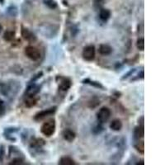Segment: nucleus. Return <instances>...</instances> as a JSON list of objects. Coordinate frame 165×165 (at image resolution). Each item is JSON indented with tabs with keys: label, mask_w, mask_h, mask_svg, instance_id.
Segmentation results:
<instances>
[{
	"label": "nucleus",
	"mask_w": 165,
	"mask_h": 165,
	"mask_svg": "<svg viewBox=\"0 0 165 165\" xmlns=\"http://www.w3.org/2000/svg\"><path fill=\"white\" fill-rule=\"evenodd\" d=\"M98 52L100 53L102 55H109L111 54L112 52V48H111L109 45L107 44H102L99 46Z\"/></svg>",
	"instance_id": "13"
},
{
	"label": "nucleus",
	"mask_w": 165,
	"mask_h": 165,
	"mask_svg": "<svg viewBox=\"0 0 165 165\" xmlns=\"http://www.w3.org/2000/svg\"><path fill=\"white\" fill-rule=\"evenodd\" d=\"M45 144H46V142L43 139H41V138H35L34 139L33 138L31 141V144H30V148L35 150H40L42 148V146H44Z\"/></svg>",
	"instance_id": "10"
},
{
	"label": "nucleus",
	"mask_w": 165,
	"mask_h": 165,
	"mask_svg": "<svg viewBox=\"0 0 165 165\" xmlns=\"http://www.w3.org/2000/svg\"><path fill=\"white\" fill-rule=\"evenodd\" d=\"M135 147L136 149V150L140 154H144V144L143 140H137L136 144H135Z\"/></svg>",
	"instance_id": "19"
},
{
	"label": "nucleus",
	"mask_w": 165,
	"mask_h": 165,
	"mask_svg": "<svg viewBox=\"0 0 165 165\" xmlns=\"http://www.w3.org/2000/svg\"><path fill=\"white\" fill-rule=\"evenodd\" d=\"M103 130H104V128H103V127L102 126V123L99 122L98 125H96L95 127H93V130H92V131H93L94 134L98 135V134H100L101 132L103 131Z\"/></svg>",
	"instance_id": "23"
},
{
	"label": "nucleus",
	"mask_w": 165,
	"mask_h": 165,
	"mask_svg": "<svg viewBox=\"0 0 165 165\" xmlns=\"http://www.w3.org/2000/svg\"><path fill=\"white\" fill-rule=\"evenodd\" d=\"M62 135H63V138L68 142H73L76 137L74 131H73L72 130L70 129H65L62 133Z\"/></svg>",
	"instance_id": "11"
},
{
	"label": "nucleus",
	"mask_w": 165,
	"mask_h": 165,
	"mask_svg": "<svg viewBox=\"0 0 165 165\" xmlns=\"http://www.w3.org/2000/svg\"><path fill=\"white\" fill-rule=\"evenodd\" d=\"M41 90V87L37 85L36 82H30L28 84V87L26 88L24 97L25 98H31V97H36V95Z\"/></svg>",
	"instance_id": "5"
},
{
	"label": "nucleus",
	"mask_w": 165,
	"mask_h": 165,
	"mask_svg": "<svg viewBox=\"0 0 165 165\" xmlns=\"http://www.w3.org/2000/svg\"><path fill=\"white\" fill-rule=\"evenodd\" d=\"M136 46L138 48V50L143 51L144 50V38H139L137 40L136 42Z\"/></svg>",
	"instance_id": "24"
},
{
	"label": "nucleus",
	"mask_w": 165,
	"mask_h": 165,
	"mask_svg": "<svg viewBox=\"0 0 165 165\" xmlns=\"http://www.w3.org/2000/svg\"><path fill=\"white\" fill-rule=\"evenodd\" d=\"M111 17V12L108 9H101L99 13V18L103 22H107Z\"/></svg>",
	"instance_id": "16"
},
{
	"label": "nucleus",
	"mask_w": 165,
	"mask_h": 165,
	"mask_svg": "<svg viewBox=\"0 0 165 165\" xmlns=\"http://www.w3.org/2000/svg\"><path fill=\"white\" fill-rule=\"evenodd\" d=\"M56 107H53L48 108L46 110H44V111H39L38 113H36L34 116V120L36 121H40L41 120H43V119L46 118L47 116L53 115L56 111Z\"/></svg>",
	"instance_id": "6"
},
{
	"label": "nucleus",
	"mask_w": 165,
	"mask_h": 165,
	"mask_svg": "<svg viewBox=\"0 0 165 165\" xmlns=\"http://www.w3.org/2000/svg\"><path fill=\"white\" fill-rule=\"evenodd\" d=\"M10 12L12 16L17 15V8L15 7H11V8H8V13H10Z\"/></svg>",
	"instance_id": "28"
},
{
	"label": "nucleus",
	"mask_w": 165,
	"mask_h": 165,
	"mask_svg": "<svg viewBox=\"0 0 165 165\" xmlns=\"http://www.w3.org/2000/svg\"><path fill=\"white\" fill-rule=\"evenodd\" d=\"M144 135V125H139V127H137L135 129L134 131V138L135 140H139L140 139H143Z\"/></svg>",
	"instance_id": "12"
},
{
	"label": "nucleus",
	"mask_w": 165,
	"mask_h": 165,
	"mask_svg": "<svg viewBox=\"0 0 165 165\" xmlns=\"http://www.w3.org/2000/svg\"><path fill=\"white\" fill-rule=\"evenodd\" d=\"M71 87V81L67 78H61L60 81H59V90L61 92H67Z\"/></svg>",
	"instance_id": "9"
},
{
	"label": "nucleus",
	"mask_w": 165,
	"mask_h": 165,
	"mask_svg": "<svg viewBox=\"0 0 165 165\" xmlns=\"http://www.w3.org/2000/svg\"><path fill=\"white\" fill-rule=\"evenodd\" d=\"M82 82L83 83H87V84H89L91 86H93V87H95V88H100V89H103V90H105V88L103 87V85H102L100 82H97V81H92L89 78H86V79L82 80Z\"/></svg>",
	"instance_id": "17"
},
{
	"label": "nucleus",
	"mask_w": 165,
	"mask_h": 165,
	"mask_svg": "<svg viewBox=\"0 0 165 165\" xmlns=\"http://www.w3.org/2000/svg\"><path fill=\"white\" fill-rule=\"evenodd\" d=\"M110 128L114 131H119L122 128V122L119 119H115L110 124Z\"/></svg>",
	"instance_id": "14"
},
{
	"label": "nucleus",
	"mask_w": 165,
	"mask_h": 165,
	"mask_svg": "<svg viewBox=\"0 0 165 165\" xmlns=\"http://www.w3.org/2000/svg\"><path fill=\"white\" fill-rule=\"evenodd\" d=\"M5 155V150L3 145H0V162H3V158Z\"/></svg>",
	"instance_id": "26"
},
{
	"label": "nucleus",
	"mask_w": 165,
	"mask_h": 165,
	"mask_svg": "<svg viewBox=\"0 0 165 165\" xmlns=\"http://www.w3.org/2000/svg\"><path fill=\"white\" fill-rule=\"evenodd\" d=\"M21 33H22V38H23L25 41L30 42V43H34V42H36V40H37V37H36V35H35L31 30H29L28 28L22 27Z\"/></svg>",
	"instance_id": "8"
},
{
	"label": "nucleus",
	"mask_w": 165,
	"mask_h": 165,
	"mask_svg": "<svg viewBox=\"0 0 165 165\" xmlns=\"http://www.w3.org/2000/svg\"><path fill=\"white\" fill-rule=\"evenodd\" d=\"M82 57L87 61H93L95 58V47L93 46H87L82 50Z\"/></svg>",
	"instance_id": "7"
},
{
	"label": "nucleus",
	"mask_w": 165,
	"mask_h": 165,
	"mask_svg": "<svg viewBox=\"0 0 165 165\" xmlns=\"http://www.w3.org/2000/svg\"><path fill=\"white\" fill-rule=\"evenodd\" d=\"M19 86H17L16 82L9 84L8 82H2L0 83V93L5 97H9L10 94H16L18 93Z\"/></svg>",
	"instance_id": "2"
},
{
	"label": "nucleus",
	"mask_w": 165,
	"mask_h": 165,
	"mask_svg": "<svg viewBox=\"0 0 165 165\" xmlns=\"http://www.w3.org/2000/svg\"><path fill=\"white\" fill-rule=\"evenodd\" d=\"M5 113V104L1 98H0V116Z\"/></svg>",
	"instance_id": "25"
},
{
	"label": "nucleus",
	"mask_w": 165,
	"mask_h": 165,
	"mask_svg": "<svg viewBox=\"0 0 165 165\" xmlns=\"http://www.w3.org/2000/svg\"><path fill=\"white\" fill-rule=\"evenodd\" d=\"M25 54L32 61H36L41 58V53L39 51V50L31 46H26L25 48Z\"/></svg>",
	"instance_id": "4"
},
{
	"label": "nucleus",
	"mask_w": 165,
	"mask_h": 165,
	"mask_svg": "<svg viewBox=\"0 0 165 165\" xmlns=\"http://www.w3.org/2000/svg\"><path fill=\"white\" fill-rule=\"evenodd\" d=\"M24 160L22 157H16L14 158L10 163L9 164H13V165H20V164H24Z\"/></svg>",
	"instance_id": "22"
},
{
	"label": "nucleus",
	"mask_w": 165,
	"mask_h": 165,
	"mask_svg": "<svg viewBox=\"0 0 165 165\" xmlns=\"http://www.w3.org/2000/svg\"><path fill=\"white\" fill-rule=\"evenodd\" d=\"M2 30H3V27H2V26H1V25H0V32H1V31H2Z\"/></svg>",
	"instance_id": "30"
},
{
	"label": "nucleus",
	"mask_w": 165,
	"mask_h": 165,
	"mask_svg": "<svg viewBox=\"0 0 165 165\" xmlns=\"http://www.w3.org/2000/svg\"><path fill=\"white\" fill-rule=\"evenodd\" d=\"M135 71V69H133V70H131L129 71V72L127 73V74H126L124 75V76H123V77H122V78H121V79H122V80L127 79V78H129L130 76H131V75H132V74H134Z\"/></svg>",
	"instance_id": "27"
},
{
	"label": "nucleus",
	"mask_w": 165,
	"mask_h": 165,
	"mask_svg": "<svg viewBox=\"0 0 165 165\" xmlns=\"http://www.w3.org/2000/svg\"><path fill=\"white\" fill-rule=\"evenodd\" d=\"M59 164L60 165H75L76 163L73 159L68 156H64V157L60 158L59 160Z\"/></svg>",
	"instance_id": "15"
},
{
	"label": "nucleus",
	"mask_w": 165,
	"mask_h": 165,
	"mask_svg": "<svg viewBox=\"0 0 165 165\" xmlns=\"http://www.w3.org/2000/svg\"><path fill=\"white\" fill-rule=\"evenodd\" d=\"M37 100L35 97H31V98H25V105L27 107H31L36 105Z\"/></svg>",
	"instance_id": "18"
},
{
	"label": "nucleus",
	"mask_w": 165,
	"mask_h": 165,
	"mask_svg": "<svg viewBox=\"0 0 165 165\" xmlns=\"http://www.w3.org/2000/svg\"><path fill=\"white\" fill-rule=\"evenodd\" d=\"M3 0H0V3H3Z\"/></svg>",
	"instance_id": "31"
},
{
	"label": "nucleus",
	"mask_w": 165,
	"mask_h": 165,
	"mask_svg": "<svg viewBox=\"0 0 165 165\" xmlns=\"http://www.w3.org/2000/svg\"><path fill=\"white\" fill-rule=\"evenodd\" d=\"M44 3L48 8L54 9L57 8V3L54 0H44Z\"/></svg>",
	"instance_id": "21"
},
{
	"label": "nucleus",
	"mask_w": 165,
	"mask_h": 165,
	"mask_svg": "<svg viewBox=\"0 0 165 165\" xmlns=\"http://www.w3.org/2000/svg\"><path fill=\"white\" fill-rule=\"evenodd\" d=\"M110 117H111V111L108 107H103L101 109H99V111L97 113V119H98V122L102 124L106 123Z\"/></svg>",
	"instance_id": "3"
},
{
	"label": "nucleus",
	"mask_w": 165,
	"mask_h": 165,
	"mask_svg": "<svg viewBox=\"0 0 165 165\" xmlns=\"http://www.w3.org/2000/svg\"><path fill=\"white\" fill-rule=\"evenodd\" d=\"M138 78H141V79H143V78H144V71H143V70H142L141 72L139 73V74H138Z\"/></svg>",
	"instance_id": "29"
},
{
	"label": "nucleus",
	"mask_w": 165,
	"mask_h": 165,
	"mask_svg": "<svg viewBox=\"0 0 165 165\" xmlns=\"http://www.w3.org/2000/svg\"><path fill=\"white\" fill-rule=\"evenodd\" d=\"M41 132L45 136L50 137L55 132V121L54 119H50L43 123L41 127Z\"/></svg>",
	"instance_id": "1"
},
{
	"label": "nucleus",
	"mask_w": 165,
	"mask_h": 165,
	"mask_svg": "<svg viewBox=\"0 0 165 165\" xmlns=\"http://www.w3.org/2000/svg\"><path fill=\"white\" fill-rule=\"evenodd\" d=\"M15 36V33L13 31H6L3 34V39L6 41H13Z\"/></svg>",
	"instance_id": "20"
}]
</instances>
